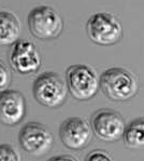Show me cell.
<instances>
[{
  "label": "cell",
  "instance_id": "obj_4",
  "mask_svg": "<svg viewBox=\"0 0 144 161\" xmlns=\"http://www.w3.org/2000/svg\"><path fill=\"white\" fill-rule=\"evenodd\" d=\"M32 90L37 102L49 108L60 107L69 93L66 81L54 71H46L37 77Z\"/></svg>",
  "mask_w": 144,
  "mask_h": 161
},
{
  "label": "cell",
  "instance_id": "obj_12",
  "mask_svg": "<svg viewBox=\"0 0 144 161\" xmlns=\"http://www.w3.org/2000/svg\"><path fill=\"white\" fill-rule=\"evenodd\" d=\"M124 144L130 149H143L144 148V117L136 118L126 127L123 136Z\"/></svg>",
  "mask_w": 144,
  "mask_h": 161
},
{
  "label": "cell",
  "instance_id": "obj_9",
  "mask_svg": "<svg viewBox=\"0 0 144 161\" xmlns=\"http://www.w3.org/2000/svg\"><path fill=\"white\" fill-rule=\"evenodd\" d=\"M94 136L91 125L80 117L67 118L59 127V137L67 148L80 150L89 145Z\"/></svg>",
  "mask_w": 144,
  "mask_h": 161
},
{
  "label": "cell",
  "instance_id": "obj_3",
  "mask_svg": "<svg viewBox=\"0 0 144 161\" xmlns=\"http://www.w3.org/2000/svg\"><path fill=\"white\" fill-rule=\"evenodd\" d=\"M29 31L40 40L56 39L63 33L64 21L60 14L49 6L36 7L27 17Z\"/></svg>",
  "mask_w": 144,
  "mask_h": 161
},
{
  "label": "cell",
  "instance_id": "obj_8",
  "mask_svg": "<svg viewBox=\"0 0 144 161\" xmlns=\"http://www.w3.org/2000/svg\"><path fill=\"white\" fill-rule=\"evenodd\" d=\"M9 61L11 67L21 75H31L41 67V54L33 43L19 39L12 44Z\"/></svg>",
  "mask_w": 144,
  "mask_h": 161
},
{
  "label": "cell",
  "instance_id": "obj_15",
  "mask_svg": "<svg viewBox=\"0 0 144 161\" xmlns=\"http://www.w3.org/2000/svg\"><path fill=\"white\" fill-rule=\"evenodd\" d=\"M85 161H115L108 152L103 149L93 150L86 156Z\"/></svg>",
  "mask_w": 144,
  "mask_h": 161
},
{
  "label": "cell",
  "instance_id": "obj_5",
  "mask_svg": "<svg viewBox=\"0 0 144 161\" xmlns=\"http://www.w3.org/2000/svg\"><path fill=\"white\" fill-rule=\"evenodd\" d=\"M88 38L98 46H112L123 37V26L113 14L98 12L86 23Z\"/></svg>",
  "mask_w": 144,
  "mask_h": 161
},
{
  "label": "cell",
  "instance_id": "obj_7",
  "mask_svg": "<svg viewBox=\"0 0 144 161\" xmlns=\"http://www.w3.org/2000/svg\"><path fill=\"white\" fill-rule=\"evenodd\" d=\"M18 142L22 149L34 157L46 155L54 144L53 136L48 128L39 122H28L21 129Z\"/></svg>",
  "mask_w": 144,
  "mask_h": 161
},
{
  "label": "cell",
  "instance_id": "obj_10",
  "mask_svg": "<svg viewBox=\"0 0 144 161\" xmlns=\"http://www.w3.org/2000/svg\"><path fill=\"white\" fill-rule=\"evenodd\" d=\"M26 115V101L16 90H6L0 93V122L6 125H16Z\"/></svg>",
  "mask_w": 144,
  "mask_h": 161
},
{
  "label": "cell",
  "instance_id": "obj_11",
  "mask_svg": "<svg viewBox=\"0 0 144 161\" xmlns=\"http://www.w3.org/2000/svg\"><path fill=\"white\" fill-rule=\"evenodd\" d=\"M22 24L15 14L9 11L0 12V46H12L19 40Z\"/></svg>",
  "mask_w": 144,
  "mask_h": 161
},
{
  "label": "cell",
  "instance_id": "obj_1",
  "mask_svg": "<svg viewBox=\"0 0 144 161\" xmlns=\"http://www.w3.org/2000/svg\"><path fill=\"white\" fill-rule=\"evenodd\" d=\"M139 80L131 71L125 68L113 67L100 76V89L109 100L126 102L139 92Z\"/></svg>",
  "mask_w": 144,
  "mask_h": 161
},
{
  "label": "cell",
  "instance_id": "obj_16",
  "mask_svg": "<svg viewBox=\"0 0 144 161\" xmlns=\"http://www.w3.org/2000/svg\"><path fill=\"white\" fill-rule=\"evenodd\" d=\"M48 161H79L78 159L70 155H61V156H55L53 158H49Z\"/></svg>",
  "mask_w": 144,
  "mask_h": 161
},
{
  "label": "cell",
  "instance_id": "obj_6",
  "mask_svg": "<svg viewBox=\"0 0 144 161\" xmlns=\"http://www.w3.org/2000/svg\"><path fill=\"white\" fill-rule=\"evenodd\" d=\"M94 134L100 141L106 143L117 142L124 136L126 121L120 113L112 109H99L91 117Z\"/></svg>",
  "mask_w": 144,
  "mask_h": 161
},
{
  "label": "cell",
  "instance_id": "obj_2",
  "mask_svg": "<svg viewBox=\"0 0 144 161\" xmlns=\"http://www.w3.org/2000/svg\"><path fill=\"white\" fill-rule=\"evenodd\" d=\"M68 90L75 100L85 102L93 98L100 88V77L90 66L84 64L71 65L66 70Z\"/></svg>",
  "mask_w": 144,
  "mask_h": 161
},
{
  "label": "cell",
  "instance_id": "obj_13",
  "mask_svg": "<svg viewBox=\"0 0 144 161\" xmlns=\"http://www.w3.org/2000/svg\"><path fill=\"white\" fill-rule=\"evenodd\" d=\"M0 161H21V156L11 145H0Z\"/></svg>",
  "mask_w": 144,
  "mask_h": 161
},
{
  "label": "cell",
  "instance_id": "obj_14",
  "mask_svg": "<svg viewBox=\"0 0 144 161\" xmlns=\"http://www.w3.org/2000/svg\"><path fill=\"white\" fill-rule=\"evenodd\" d=\"M11 73L6 64L0 59V93L8 90L10 83H11Z\"/></svg>",
  "mask_w": 144,
  "mask_h": 161
}]
</instances>
